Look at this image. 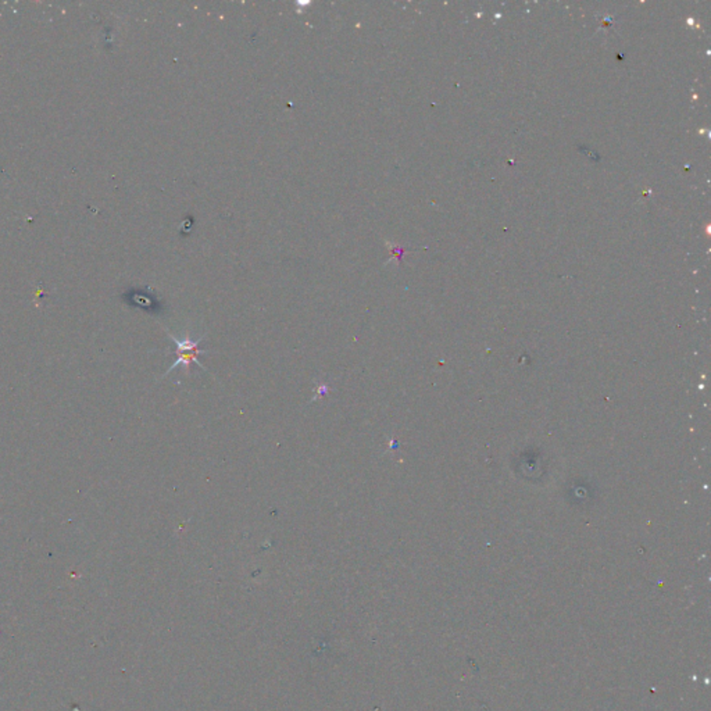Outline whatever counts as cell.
I'll return each mask as SVG.
<instances>
[{"mask_svg": "<svg viewBox=\"0 0 711 711\" xmlns=\"http://www.w3.org/2000/svg\"><path fill=\"white\" fill-rule=\"evenodd\" d=\"M168 336H169V339L176 344L178 358H176V361H175V362H172V365L168 368V371L165 372V375H167V374H169V372H171L174 368H176L178 365H182V367L185 368L186 374H189V372H190V364H192V362H196V364H197V365H200L203 369H206V367H203V365L197 361V354H199V353H201V351L197 349V344L201 342L203 336H201V337H199V339H196V340L190 339V336H189L187 333H186V335H185V337H182V339H178L176 336H174V335H172V333H169V332H168Z\"/></svg>", "mask_w": 711, "mask_h": 711, "instance_id": "1", "label": "cell"}]
</instances>
